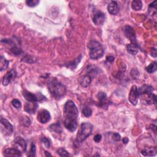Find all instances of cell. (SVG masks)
Returning <instances> with one entry per match:
<instances>
[{
	"instance_id": "cell-24",
	"label": "cell",
	"mask_w": 157,
	"mask_h": 157,
	"mask_svg": "<svg viewBox=\"0 0 157 157\" xmlns=\"http://www.w3.org/2000/svg\"><path fill=\"white\" fill-rule=\"evenodd\" d=\"M92 112H93L92 109L88 106L85 107L83 110H82V114H83V115L86 117H90L91 115H92Z\"/></svg>"
},
{
	"instance_id": "cell-12",
	"label": "cell",
	"mask_w": 157,
	"mask_h": 157,
	"mask_svg": "<svg viewBox=\"0 0 157 157\" xmlns=\"http://www.w3.org/2000/svg\"><path fill=\"white\" fill-rule=\"evenodd\" d=\"M125 36L127 38H128L131 43H136V36L135 31L133 27L131 26L127 25L124 28Z\"/></svg>"
},
{
	"instance_id": "cell-6",
	"label": "cell",
	"mask_w": 157,
	"mask_h": 157,
	"mask_svg": "<svg viewBox=\"0 0 157 157\" xmlns=\"http://www.w3.org/2000/svg\"><path fill=\"white\" fill-rule=\"evenodd\" d=\"M105 14L100 11H95L93 12L92 15V19L93 23L97 26L102 25L105 21Z\"/></svg>"
},
{
	"instance_id": "cell-32",
	"label": "cell",
	"mask_w": 157,
	"mask_h": 157,
	"mask_svg": "<svg viewBox=\"0 0 157 157\" xmlns=\"http://www.w3.org/2000/svg\"><path fill=\"white\" fill-rule=\"evenodd\" d=\"M12 104L14 107L17 109L20 108L22 106L21 102L19 100H17V99H14V100H13L12 101Z\"/></svg>"
},
{
	"instance_id": "cell-18",
	"label": "cell",
	"mask_w": 157,
	"mask_h": 157,
	"mask_svg": "<svg viewBox=\"0 0 157 157\" xmlns=\"http://www.w3.org/2000/svg\"><path fill=\"white\" fill-rule=\"evenodd\" d=\"M127 51L131 55H135L139 51V46L137 43H131L127 47Z\"/></svg>"
},
{
	"instance_id": "cell-38",
	"label": "cell",
	"mask_w": 157,
	"mask_h": 157,
	"mask_svg": "<svg viewBox=\"0 0 157 157\" xmlns=\"http://www.w3.org/2000/svg\"><path fill=\"white\" fill-rule=\"evenodd\" d=\"M45 153H46V156H52L51 154L47 153V152H45Z\"/></svg>"
},
{
	"instance_id": "cell-8",
	"label": "cell",
	"mask_w": 157,
	"mask_h": 157,
	"mask_svg": "<svg viewBox=\"0 0 157 157\" xmlns=\"http://www.w3.org/2000/svg\"><path fill=\"white\" fill-rule=\"evenodd\" d=\"M14 146L21 153H23L27 150V143L24 139L21 137H16L14 142Z\"/></svg>"
},
{
	"instance_id": "cell-27",
	"label": "cell",
	"mask_w": 157,
	"mask_h": 157,
	"mask_svg": "<svg viewBox=\"0 0 157 157\" xmlns=\"http://www.w3.org/2000/svg\"><path fill=\"white\" fill-rule=\"evenodd\" d=\"M56 152H57L58 154H59L61 156H68L70 155L69 154V153L63 148H59V149L57 150Z\"/></svg>"
},
{
	"instance_id": "cell-19",
	"label": "cell",
	"mask_w": 157,
	"mask_h": 157,
	"mask_svg": "<svg viewBox=\"0 0 157 157\" xmlns=\"http://www.w3.org/2000/svg\"><path fill=\"white\" fill-rule=\"evenodd\" d=\"M156 152H157V150L155 147H147V148H145L144 149H143L141 151V153L144 156H155L156 154Z\"/></svg>"
},
{
	"instance_id": "cell-14",
	"label": "cell",
	"mask_w": 157,
	"mask_h": 157,
	"mask_svg": "<svg viewBox=\"0 0 157 157\" xmlns=\"http://www.w3.org/2000/svg\"><path fill=\"white\" fill-rule=\"evenodd\" d=\"M119 9H119V6L118 3L115 1H111L108 6H107V10H108L109 12L111 14H112V15L117 14L118 12H119Z\"/></svg>"
},
{
	"instance_id": "cell-34",
	"label": "cell",
	"mask_w": 157,
	"mask_h": 157,
	"mask_svg": "<svg viewBox=\"0 0 157 157\" xmlns=\"http://www.w3.org/2000/svg\"><path fill=\"white\" fill-rule=\"evenodd\" d=\"M101 138H102L101 135H100V134H98V135H96L95 136V137H94V140H95V141L96 143H100L101 141Z\"/></svg>"
},
{
	"instance_id": "cell-16",
	"label": "cell",
	"mask_w": 157,
	"mask_h": 157,
	"mask_svg": "<svg viewBox=\"0 0 157 157\" xmlns=\"http://www.w3.org/2000/svg\"><path fill=\"white\" fill-rule=\"evenodd\" d=\"M97 97L99 100L98 106L100 107H104L105 106L107 105V101H108V100H107V95L104 92L98 93Z\"/></svg>"
},
{
	"instance_id": "cell-10",
	"label": "cell",
	"mask_w": 157,
	"mask_h": 157,
	"mask_svg": "<svg viewBox=\"0 0 157 157\" xmlns=\"http://www.w3.org/2000/svg\"><path fill=\"white\" fill-rule=\"evenodd\" d=\"M23 95L28 102H37L43 100L44 98V96L40 97L39 96V95L29 92L28 91H24Z\"/></svg>"
},
{
	"instance_id": "cell-36",
	"label": "cell",
	"mask_w": 157,
	"mask_h": 157,
	"mask_svg": "<svg viewBox=\"0 0 157 157\" xmlns=\"http://www.w3.org/2000/svg\"><path fill=\"white\" fill-rule=\"evenodd\" d=\"M152 55L154 57L156 56V50L155 48H152Z\"/></svg>"
},
{
	"instance_id": "cell-9",
	"label": "cell",
	"mask_w": 157,
	"mask_h": 157,
	"mask_svg": "<svg viewBox=\"0 0 157 157\" xmlns=\"http://www.w3.org/2000/svg\"><path fill=\"white\" fill-rule=\"evenodd\" d=\"M51 116L50 112L46 109L41 110L38 114L37 119L41 123H46L51 120Z\"/></svg>"
},
{
	"instance_id": "cell-23",
	"label": "cell",
	"mask_w": 157,
	"mask_h": 157,
	"mask_svg": "<svg viewBox=\"0 0 157 157\" xmlns=\"http://www.w3.org/2000/svg\"><path fill=\"white\" fill-rule=\"evenodd\" d=\"M157 69V63L156 61H154L152 63H150L148 67L146 68V71L148 73H153L155 72Z\"/></svg>"
},
{
	"instance_id": "cell-20",
	"label": "cell",
	"mask_w": 157,
	"mask_h": 157,
	"mask_svg": "<svg viewBox=\"0 0 157 157\" xmlns=\"http://www.w3.org/2000/svg\"><path fill=\"white\" fill-rule=\"evenodd\" d=\"M9 61H7L3 56L0 57V71H3L6 69L9 66Z\"/></svg>"
},
{
	"instance_id": "cell-17",
	"label": "cell",
	"mask_w": 157,
	"mask_h": 157,
	"mask_svg": "<svg viewBox=\"0 0 157 157\" xmlns=\"http://www.w3.org/2000/svg\"><path fill=\"white\" fill-rule=\"evenodd\" d=\"M80 84L82 87H88L91 82L92 81V78L90 76V75L87 74V75H84L80 78Z\"/></svg>"
},
{
	"instance_id": "cell-11",
	"label": "cell",
	"mask_w": 157,
	"mask_h": 157,
	"mask_svg": "<svg viewBox=\"0 0 157 157\" xmlns=\"http://www.w3.org/2000/svg\"><path fill=\"white\" fill-rule=\"evenodd\" d=\"M16 76H17V72L14 69H12L9 72H7L6 75L3 77L2 80V84L4 86H6L9 85L11 82L15 78Z\"/></svg>"
},
{
	"instance_id": "cell-2",
	"label": "cell",
	"mask_w": 157,
	"mask_h": 157,
	"mask_svg": "<svg viewBox=\"0 0 157 157\" xmlns=\"http://www.w3.org/2000/svg\"><path fill=\"white\" fill-rule=\"evenodd\" d=\"M47 86L52 96L56 100H60L67 93V88L56 78L49 80Z\"/></svg>"
},
{
	"instance_id": "cell-4",
	"label": "cell",
	"mask_w": 157,
	"mask_h": 157,
	"mask_svg": "<svg viewBox=\"0 0 157 157\" xmlns=\"http://www.w3.org/2000/svg\"><path fill=\"white\" fill-rule=\"evenodd\" d=\"M93 126L90 123H82L76 136V143L79 144L84 140L92 133Z\"/></svg>"
},
{
	"instance_id": "cell-3",
	"label": "cell",
	"mask_w": 157,
	"mask_h": 157,
	"mask_svg": "<svg viewBox=\"0 0 157 157\" xmlns=\"http://www.w3.org/2000/svg\"><path fill=\"white\" fill-rule=\"evenodd\" d=\"M90 58L92 60H98L104 55V50L102 45L95 40H92L88 44Z\"/></svg>"
},
{
	"instance_id": "cell-33",
	"label": "cell",
	"mask_w": 157,
	"mask_h": 157,
	"mask_svg": "<svg viewBox=\"0 0 157 157\" xmlns=\"http://www.w3.org/2000/svg\"><path fill=\"white\" fill-rule=\"evenodd\" d=\"M112 139H114V140H115V142H118V141H120V140L121 136H120V135L119 133H115L112 135Z\"/></svg>"
},
{
	"instance_id": "cell-37",
	"label": "cell",
	"mask_w": 157,
	"mask_h": 157,
	"mask_svg": "<svg viewBox=\"0 0 157 157\" xmlns=\"http://www.w3.org/2000/svg\"><path fill=\"white\" fill-rule=\"evenodd\" d=\"M123 143L124 144H127L128 143V139L127 137H124L123 139Z\"/></svg>"
},
{
	"instance_id": "cell-26",
	"label": "cell",
	"mask_w": 157,
	"mask_h": 157,
	"mask_svg": "<svg viewBox=\"0 0 157 157\" xmlns=\"http://www.w3.org/2000/svg\"><path fill=\"white\" fill-rule=\"evenodd\" d=\"M27 155L28 156H36V145L34 143H31L30 150Z\"/></svg>"
},
{
	"instance_id": "cell-15",
	"label": "cell",
	"mask_w": 157,
	"mask_h": 157,
	"mask_svg": "<svg viewBox=\"0 0 157 157\" xmlns=\"http://www.w3.org/2000/svg\"><path fill=\"white\" fill-rule=\"evenodd\" d=\"M4 155L5 156H21L22 153L15 147L9 148L4 150Z\"/></svg>"
},
{
	"instance_id": "cell-30",
	"label": "cell",
	"mask_w": 157,
	"mask_h": 157,
	"mask_svg": "<svg viewBox=\"0 0 157 157\" xmlns=\"http://www.w3.org/2000/svg\"><path fill=\"white\" fill-rule=\"evenodd\" d=\"M39 3V1L38 0H28L26 1V4L28 6L30 7H35L37 6Z\"/></svg>"
},
{
	"instance_id": "cell-13",
	"label": "cell",
	"mask_w": 157,
	"mask_h": 157,
	"mask_svg": "<svg viewBox=\"0 0 157 157\" xmlns=\"http://www.w3.org/2000/svg\"><path fill=\"white\" fill-rule=\"evenodd\" d=\"M38 105L36 102H28L24 107V111L30 114H33L36 112Z\"/></svg>"
},
{
	"instance_id": "cell-5",
	"label": "cell",
	"mask_w": 157,
	"mask_h": 157,
	"mask_svg": "<svg viewBox=\"0 0 157 157\" xmlns=\"http://www.w3.org/2000/svg\"><path fill=\"white\" fill-rule=\"evenodd\" d=\"M13 126L7 119L1 118V131L6 136H9L13 133Z\"/></svg>"
},
{
	"instance_id": "cell-28",
	"label": "cell",
	"mask_w": 157,
	"mask_h": 157,
	"mask_svg": "<svg viewBox=\"0 0 157 157\" xmlns=\"http://www.w3.org/2000/svg\"><path fill=\"white\" fill-rule=\"evenodd\" d=\"M21 123H22V124L23 126L28 127L30 125V123H31V120L28 117L25 116V117H22V119L21 120Z\"/></svg>"
},
{
	"instance_id": "cell-7",
	"label": "cell",
	"mask_w": 157,
	"mask_h": 157,
	"mask_svg": "<svg viewBox=\"0 0 157 157\" xmlns=\"http://www.w3.org/2000/svg\"><path fill=\"white\" fill-rule=\"evenodd\" d=\"M139 95L137 90V87L136 85L132 86L130 90L128 100L134 106L137 105Z\"/></svg>"
},
{
	"instance_id": "cell-25",
	"label": "cell",
	"mask_w": 157,
	"mask_h": 157,
	"mask_svg": "<svg viewBox=\"0 0 157 157\" xmlns=\"http://www.w3.org/2000/svg\"><path fill=\"white\" fill-rule=\"evenodd\" d=\"M11 53L14 54V55H20L22 53V49L15 45L13 46V47L11 48Z\"/></svg>"
},
{
	"instance_id": "cell-31",
	"label": "cell",
	"mask_w": 157,
	"mask_h": 157,
	"mask_svg": "<svg viewBox=\"0 0 157 157\" xmlns=\"http://www.w3.org/2000/svg\"><path fill=\"white\" fill-rule=\"evenodd\" d=\"M41 141H42L43 144L45 146V147H46L47 148H48L51 146V143H50V140H49L47 137H43L41 139Z\"/></svg>"
},
{
	"instance_id": "cell-22",
	"label": "cell",
	"mask_w": 157,
	"mask_h": 157,
	"mask_svg": "<svg viewBox=\"0 0 157 157\" xmlns=\"http://www.w3.org/2000/svg\"><path fill=\"white\" fill-rule=\"evenodd\" d=\"M49 128H50L51 130L55 132V133H56L60 134L62 132V128H61V127L60 126V124L59 123V122H57L55 124H53V125H51Z\"/></svg>"
},
{
	"instance_id": "cell-29",
	"label": "cell",
	"mask_w": 157,
	"mask_h": 157,
	"mask_svg": "<svg viewBox=\"0 0 157 157\" xmlns=\"http://www.w3.org/2000/svg\"><path fill=\"white\" fill-rule=\"evenodd\" d=\"M131 76L134 79H137L139 78V71L137 69H136V68L131 69Z\"/></svg>"
},
{
	"instance_id": "cell-1",
	"label": "cell",
	"mask_w": 157,
	"mask_h": 157,
	"mask_svg": "<svg viewBox=\"0 0 157 157\" xmlns=\"http://www.w3.org/2000/svg\"><path fill=\"white\" fill-rule=\"evenodd\" d=\"M63 115L65 128L71 132L75 131L78 126L79 111L74 101L69 100L65 103Z\"/></svg>"
},
{
	"instance_id": "cell-21",
	"label": "cell",
	"mask_w": 157,
	"mask_h": 157,
	"mask_svg": "<svg viewBox=\"0 0 157 157\" xmlns=\"http://www.w3.org/2000/svg\"><path fill=\"white\" fill-rule=\"evenodd\" d=\"M143 7V3L140 0H135L131 3L132 9L135 11H139Z\"/></svg>"
},
{
	"instance_id": "cell-35",
	"label": "cell",
	"mask_w": 157,
	"mask_h": 157,
	"mask_svg": "<svg viewBox=\"0 0 157 157\" xmlns=\"http://www.w3.org/2000/svg\"><path fill=\"white\" fill-rule=\"evenodd\" d=\"M106 59H107V61H108L112 63L114 60V57L112 56H107Z\"/></svg>"
}]
</instances>
